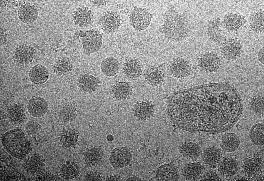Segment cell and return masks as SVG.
<instances>
[{
	"label": "cell",
	"instance_id": "obj_6",
	"mask_svg": "<svg viewBox=\"0 0 264 181\" xmlns=\"http://www.w3.org/2000/svg\"><path fill=\"white\" fill-rule=\"evenodd\" d=\"M132 155L127 148L119 147L114 149L111 151L109 158L111 166L114 169L125 167L129 165L132 159Z\"/></svg>",
	"mask_w": 264,
	"mask_h": 181
},
{
	"label": "cell",
	"instance_id": "obj_30",
	"mask_svg": "<svg viewBox=\"0 0 264 181\" xmlns=\"http://www.w3.org/2000/svg\"><path fill=\"white\" fill-rule=\"evenodd\" d=\"M249 136L252 142L259 146L264 144V124L257 123L254 125L249 132Z\"/></svg>",
	"mask_w": 264,
	"mask_h": 181
},
{
	"label": "cell",
	"instance_id": "obj_25",
	"mask_svg": "<svg viewBox=\"0 0 264 181\" xmlns=\"http://www.w3.org/2000/svg\"><path fill=\"white\" fill-rule=\"evenodd\" d=\"M38 12L33 6L25 4L22 6L18 11V15L20 20L25 23H31L36 19Z\"/></svg>",
	"mask_w": 264,
	"mask_h": 181
},
{
	"label": "cell",
	"instance_id": "obj_14",
	"mask_svg": "<svg viewBox=\"0 0 264 181\" xmlns=\"http://www.w3.org/2000/svg\"><path fill=\"white\" fill-rule=\"evenodd\" d=\"M154 107L151 101H148L137 102L133 108L134 116L139 120H145L150 118L154 112Z\"/></svg>",
	"mask_w": 264,
	"mask_h": 181
},
{
	"label": "cell",
	"instance_id": "obj_20",
	"mask_svg": "<svg viewBox=\"0 0 264 181\" xmlns=\"http://www.w3.org/2000/svg\"><path fill=\"white\" fill-rule=\"evenodd\" d=\"M220 142L221 146L224 151L228 153L233 152L240 145V138L234 133H227L222 136Z\"/></svg>",
	"mask_w": 264,
	"mask_h": 181
},
{
	"label": "cell",
	"instance_id": "obj_22",
	"mask_svg": "<svg viewBox=\"0 0 264 181\" xmlns=\"http://www.w3.org/2000/svg\"><path fill=\"white\" fill-rule=\"evenodd\" d=\"M239 169L237 160L232 157L223 159L219 164L218 170L222 175L230 176L236 174Z\"/></svg>",
	"mask_w": 264,
	"mask_h": 181
},
{
	"label": "cell",
	"instance_id": "obj_37",
	"mask_svg": "<svg viewBox=\"0 0 264 181\" xmlns=\"http://www.w3.org/2000/svg\"><path fill=\"white\" fill-rule=\"evenodd\" d=\"M86 181H101L102 178L99 173L97 171H90L87 173L85 177Z\"/></svg>",
	"mask_w": 264,
	"mask_h": 181
},
{
	"label": "cell",
	"instance_id": "obj_28",
	"mask_svg": "<svg viewBox=\"0 0 264 181\" xmlns=\"http://www.w3.org/2000/svg\"><path fill=\"white\" fill-rule=\"evenodd\" d=\"M204 170V167L201 164L193 163L186 165L183 168L182 173L188 179L194 180L202 175Z\"/></svg>",
	"mask_w": 264,
	"mask_h": 181
},
{
	"label": "cell",
	"instance_id": "obj_41",
	"mask_svg": "<svg viewBox=\"0 0 264 181\" xmlns=\"http://www.w3.org/2000/svg\"><path fill=\"white\" fill-rule=\"evenodd\" d=\"M258 59L260 62L264 64V48L263 47L260 50L258 53Z\"/></svg>",
	"mask_w": 264,
	"mask_h": 181
},
{
	"label": "cell",
	"instance_id": "obj_40",
	"mask_svg": "<svg viewBox=\"0 0 264 181\" xmlns=\"http://www.w3.org/2000/svg\"><path fill=\"white\" fill-rule=\"evenodd\" d=\"M90 1L95 6H99L101 5H104L107 3L109 1L107 0H90Z\"/></svg>",
	"mask_w": 264,
	"mask_h": 181
},
{
	"label": "cell",
	"instance_id": "obj_32",
	"mask_svg": "<svg viewBox=\"0 0 264 181\" xmlns=\"http://www.w3.org/2000/svg\"><path fill=\"white\" fill-rule=\"evenodd\" d=\"M23 106L18 103L13 104L8 108L7 115L9 118L13 121H21L26 116L25 111Z\"/></svg>",
	"mask_w": 264,
	"mask_h": 181
},
{
	"label": "cell",
	"instance_id": "obj_10",
	"mask_svg": "<svg viewBox=\"0 0 264 181\" xmlns=\"http://www.w3.org/2000/svg\"><path fill=\"white\" fill-rule=\"evenodd\" d=\"M165 72L161 65L151 66L145 71L143 76L145 81L153 86H158L163 82Z\"/></svg>",
	"mask_w": 264,
	"mask_h": 181
},
{
	"label": "cell",
	"instance_id": "obj_29",
	"mask_svg": "<svg viewBox=\"0 0 264 181\" xmlns=\"http://www.w3.org/2000/svg\"><path fill=\"white\" fill-rule=\"evenodd\" d=\"M28 48H26L24 46V48H20L16 53L14 54V58L15 62L20 65H26L31 62L34 57V54L33 49Z\"/></svg>",
	"mask_w": 264,
	"mask_h": 181
},
{
	"label": "cell",
	"instance_id": "obj_2",
	"mask_svg": "<svg viewBox=\"0 0 264 181\" xmlns=\"http://www.w3.org/2000/svg\"><path fill=\"white\" fill-rule=\"evenodd\" d=\"M164 16L161 30L167 38L177 41L182 40L187 37L190 30L189 23L183 13L171 9Z\"/></svg>",
	"mask_w": 264,
	"mask_h": 181
},
{
	"label": "cell",
	"instance_id": "obj_8",
	"mask_svg": "<svg viewBox=\"0 0 264 181\" xmlns=\"http://www.w3.org/2000/svg\"><path fill=\"white\" fill-rule=\"evenodd\" d=\"M27 108L30 114L36 118L42 117L47 113L48 110L47 101L43 97L33 96L28 101Z\"/></svg>",
	"mask_w": 264,
	"mask_h": 181
},
{
	"label": "cell",
	"instance_id": "obj_11",
	"mask_svg": "<svg viewBox=\"0 0 264 181\" xmlns=\"http://www.w3.org/2000/svg\"><path fill=\"white\" fill-rule=\"evenodd\" d=\"M93 14L88 7L82 6L77 8L72 14L75 24L81 27L92 25Z\"/></svg>",
	"mask_w": 264,
	"mask_h": 181
},
{
	"label": "cell",
	"instance_id": "obj_5",
	"mask_svg": "<svg viewBox=\"0 0 264 181\" xmlns=\"http://www.w3.org/2000/svg\"><path fill=\"white\" fill-rule=\"evenodd\" d=\"M152 18L148 9L135 6L130 15L129 21L135 30L141 31L148 28Z\"/></svg>",
	"mask_w": 264,
	"mask_h": 181
},
{
	"label": "cell",
	"instance_id": "obj_1",
	"mask_svg": "<svg viewBox=\"0 0 264 181\" xmlns=\"http://www.w3.org/2000/svg\"><path fill=\"white\" fill-rule=\"evenodd\" d=\"M196 91V109L192 122L196 132H224L231 128L240 118L242 101L232 84H209L199 86Z\"/></svg>",
	"mask_w": 264,
	"mask_h": 181
},
{
	"label": "cell",
	"instance_id": "obj_4",
	"mask_svg": "<svg viewBox=\"0 0 264 181\" xmlns=\"http://www.w3.org/2000/svg\"><path fill=\"white\" fill-rule=\"evenodd\" d=\"M82 37V42L84 53L89 55L98 51L102 43V36L99 31L90 30H80L79 35Z\"/></svg>",
	"mask_w": 264,
	"mask_h": 181
},
{
	"label": "cell",
	"instance_id": "obj_27",
	"mask_svg": "<svg viewBox=\"0 0 264 181\" xmlns=\"http://www.w3.org/2000/svg\"><path fill=\"white\" fill-rule=\"evenodd\" d=\"M73 68L72 63L69 59L63 58L57 61L52 68L53 72L59 76H65L70 73Z\"/></svg>",
	"mask_w": 264,
	"mask_h": 181
},
{
	"label": "cell",
	"instance_id": "obj_17",
	"mask_svg": "<svg viewBox=\"0 0 264 181\" xmlns=\"http://www.w3.org/2000/svg\"><path fill=\"white\" fill-rule=\"evenodd\" d=\"M177 170L172 164L161 165L158 169L155 178L158 181L175 180L178 178Z\"/></svg>",
	"mask_w": 264,
	"mask_h": 181
},
{
	"label": "cell",
	"instance_id": "obj_23",
	"mask_svg": "<svg viewBox=\"0 0 264 181\" xmlns=\"http://www.w3.org/2000/svg\"><path fill=\"white\" fill-rule=\"evenodd\" d=\"M203 159L205 163L211 167H214L219 163L222 152L221 149L215 147H210L203 151Z\"/></svg>",
	"mask_w": 264,
	"mask_h": 181
},
{
	"label": "cell",
	"instance_id": "obj_7",
	"mask_svg": "<svg viewBox=\"0 0 264 181\" xmlns=\"http://www.w3.org/2000/svg\"><path fill=\"white\" fill-rule=\"evenodd\" d=\"M97 23L104 32L107 34L113 33L119 28L121 24L120 17L115 11H107L103 13Z\"/></svg>",
	"mask_w": 264,
	"mask_h": 181
},
{
	"label": "cell",
	"instance_id": "obj_16",
	"mask_svg": "<svg viewBox=\"0 0 264 181\" xmlns=\"http://www.w3.org/2000/svg\"><path fill=\"white\" fill-rule=\"evenodd\" d=\"M49 77L48 68L43 65L37 64L30 69L28 77L30 81L36 85H41L48 80Z\"/></svg>",
	"mask_w": 264,
	"mask_h": 181
},
{
	"label": "cell",
	"instance_id": "obj_24",
	"mask_svg": "<svg viewBox=\"0 0 264 181\" xmlns=\"http://www.w3.org/2000/svg\"><path fill=\"white\" fill-rule=\"evenodd\" d=\"M119 67L118 60L112 57H109L104 59L100 64L101 73L105 76L112 77L117 73Z\"/></svg>",
	"mask_w": 264,
	"mask_h": 181
},
{
	"label": "cell",
	"instance_id": "obj_13",
	"mask_svg": "<svg viewBox=\"0 0 264 181\" xmlns=\"http://www.w3.org/2000/svg\"><path fill=\"white\" fill-rule=\"evenodd\" d=\"M77 84L81 91L90 93L95 92L98 88L100 81L96 77L89 74L85 73L79 77Z\"/></svg>",
	"mask_w": 264,
	"mask_h": 181
},
{
	"label": "cell",
	"instance_id": "obj_42",
	"mask_svg": "<svg viewBox=\"0 0 264 181\" xmlns=\"http://www.w3.org/2000/svg\"><path fill=\"white\" fill-rule=\"evenodd\" d=\"M120 178H119V177L118 176L116 175H114L109 177L107 179V180L108 181H116L120 180Z\"/></svg>",
	"mask_w": 264,
	"mask_h": 181
},
{
	"label": "cell",
	"instance_id": "obj_12",
	"mask_svg": "<svg viewBox=\"0 0 264 181\" xmlns=\"http://www.w3.org/2000/svg\"><path fill=\"white\" fill-rule=\"evenodd\" d=\"M217 55L213 53L205 54L199 59L198 65L203 71L207 73L216 71L219 68L221 61Z\"/></svg>",
	"mask_w": 264,
	"mask_h": 181
},
{
	"label": "cell",
	"instance_id": "obj_36",
	"mask_svg": "<svg viewBox=\"0 0 264 181\" xmlns=\"http://www.w3.org/2000/svg\"><path fill=\"white\" fill-rule=\"evenodd\" d=\"M250 105L252 108L259 113L264 110V98L261 96L254 97L251 100Z\"/></svg>",
	"mask_w": 264,
	"mask_h": 181
},
{
	"label": "cell",
	"instance_id": "obj_33",
	"mask_svg": "<svg viewBox=\"0 0 264 181\" xmlns=\"http://www.w3.org/2000/svg\"><path fill=\"white\" fill-rule=\"evenodd\" d=\"M79 135V132L76 130H67L62 136V142L65 146L68 147H72L77 144Z\"/></svg>",
	"mask_w": 264,
	"mask_h": 181
},
{
	"label": "cell",
	"instance_id": "obj_39",
	"mask_svg": "<svg viewBox=\"0 0 264 181\" xmlns=\"http://www.w3.org/2000/svg\"><path fill=\"white\" fill-rule=\"evenodd\" d=\"M203 180H221V179L217 174L214 172H209L206 175H204Z\"/></svg>",
	"mask_w": 264,
	"mask_h": 181
},
{
	"label": "cell",
	"instance_id": "obj_34",
	"mask_svg": "<svg viewBox=\"0 0 264 181\" xmlns=\"http://www.w3.org/2000/svg\"><path fill=\"white\" fill-rule=\"evenodd\" d=\"M79 173L78 166L72 162L66 163L62 170L63 177L67 179H72L76 178Z\"/></svg>",
	"mask_w": 264,
	"mask_h": 181
},
{
	"label": "cell",
	"instance_id": "obj_18",
	"mask_svg": "<svg viewBox=\"0 0 264 181\" xmlns=\"http://www.w3.org/2000/svg\"><path fill=\"white\" fill-rule=\"evenodd\" d=\"M123 69L125 76L131 79L137 78L141 75L142 72L141 63L134 58L126 60L123 64Z\"/></svg>",
	"mask_w": 264,
	"mask_h": 181
},
{
	"label": "cell",
	"instance_id": "obj_21",
	"mask_svg": "<svg viewBox=\"0 0 264 181\" xmlns=\"http://www.w3.org/2000/svg\"><path fill=\"white\" fill-rule=\"evenodd\" d=\"M84 157L86 164L89 167L94 168L103 161L104 153L101 148L95 146L88 149L85 153Z\"/></svg>",
	"mask_w": 264,
	"mask_h": 181
},
{
	"label": "cell",
	"instance_id": "obj_15",
	"mask_svg": "<svg viewBox=\"0 0 264 181\" xmlns=\"http://www.w3.org/2000/svg\"><path fill=\"white\" fill-rule=\"evenodd\" d=\"M133 89L131 84L126 81H119L113 85L111 92L113 97L116 100L122 101L129 99L131 96Z\"/></svg>",
	"mask_w": 264,
	"mask_h": 181
},
{
	"label": "cell",
	"instance_id": "obj_38",
	"mask_svg": "<svg viewBox=\"0 0 264 181\" xmlns=\"http://www.w3.org/2000/svg\"><path fill=\"white\" fill-rule=\"evenodd\" d=\"M40 127L39 124L35 121H31L27 123L26 126V130L29 133L36 132Z\"/></svg>",
	"mask_w": 264,
	"mask_h": 181
},
{
	"label": "cell",
	"instance_id": "obj_3",
	"mask_svg": "<svg viewBox=\"0 0 264 181\" xmlns=\"http://www.w3.org/2000/svg\"><path fill=\"white\" fill-rule=\"evenodd\" d=\"M2 143L7 151L12 156L23 158L29 154L31 145L25 134L21 130L16 129L4 134Z\"/></svg>",
	"mask_w": 264,
	"mask_h": 181
},
{
	"label": "cell",
	"instance_id": "obj_19",
	"mask_svg": "<svg viewBox=\"0 0 264 181\" xmlns=\"http://www.w3.org/2000/svg\"><path fill=\"white\" fill-rule=\"evenodd\" d=\"M243 166L246 175L248 177H254L261 173L263 161L259 157L251 158L244 161Z\"/></svg>",
	"mask_w": 264,
	"mask_h": 181
},
{
	"label": "cell",
	"instance_id": "obj_43",
	"mask_svg": "<svg viewBox=\"0 0 264 181\" xmlns=\"http://www.w3.org/2000/svg\"><path fill=\"white\" fill-rule=\"evenodd\" d=\"M141 180L139 177L137 176H133L128 178L127 181H141Z\"/></svg>",
	"mask_w": 264,
	"mask_h": 181
},
{
	"label": "cell",
	"instance_id": "obj_26",
	"mask_svg": "<svg viewBox=\"0 0 264 181\" xmlns=\"http://www.w3.org/2000/svg\"><path fill=\"white\" fill-rule=\"evenodd\" d=\"M221 47L224 56L227 59L235 58L239 54L241 49L240 43L234 39L227 41Z\"/></svg>",
	"mask_w": 264,
	"mask_h": 181
},
{
	"label": "cell",
	"instance_id": "obj_35",
	"mask_svg": "<svg viewBox=\"0 0 264 181\" xmlns=\"http://www.w3.org/2000/svg\"><path fill=\"white\" fill-rule=\"evenodd\" d=\"M264 14L263 12H257L251 16L250 23L255 30H263L264 29Z\"/></svg>",
	"mask_w": 264,
	"mask_h": 181
},
{
	"label": "cell",
	"instance_id": "obj_31",
	"mask_svg": "<svg viewBox=\"0 0 264 181\" xmlns=\"http://www.w3.org/2000/svg\"><path fill=\"white\" fill-rule=\"evenodd\" d=\"M180 151L183 156L193 158L199 157L201 152L200 147L192 142L183 143L180 146Z\"/></svg>",
	"mask_w": 264,
	"mask_h": 181
},
{
	"label": "cell",
	"instance_id": "obj_9",
	"mask_svg": "<svg viewBox=\"0 0 264 181\" xmlns=\"http://www.w3.org/2000/svg\"><path fill=\"white\" fill-rule=\"evenodd\" d=\"M191 70V67L189 62L181 58L174 60L169 66L170 73L177 78L181 79L187 77L190 75Z\"/></svg>",
	"mask_w": 264,
	"mask_h": 181
}]
</instances>
